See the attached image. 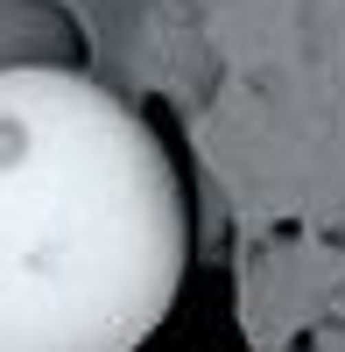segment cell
I'll use <instances>...</instances> for the list:
<instances>
[{
    "label": "cell",
    "mask_w": 345,
    "mask_h": 352,
    "mask_svg": "<svg viewBox=\"0 0 345 352\" xmlns=\"http://www.w3.org/2000/svg\"><path fill=\"white\" fill-rule=\"evenodd\" d=\"M190 212L148 120L64 64H0V352H134Z\"/></svg>",
    "instance_id": "cell-1"
}]
</instances>
